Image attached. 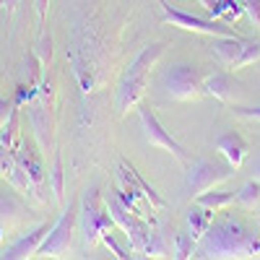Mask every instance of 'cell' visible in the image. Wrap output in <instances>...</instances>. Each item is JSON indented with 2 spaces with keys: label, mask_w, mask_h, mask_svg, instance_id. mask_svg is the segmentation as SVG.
Instances as JSON below:
<instances>
[{
  "label": "cell",
  "mask_w": 260,
  "mask_h": 260,
  "mask_svg": "<svg viewBox=\"0 0 260 260\" xmlns=\"http://www.w3.org/2000/svg\"><path fill=\"white\" fill-rule=\"evenodd\" d=\"M198 257H252L260 255V237L250 232L242 221L224 219L208 226L195 247Z\"/></svg>",
  "instance_id": "1"
},
{
  "label": "cell",
  "mask_w": 260,
  "mask_h": 260,
  "mask_svg": "<svg viewBox=\"0 0 260 260\" xmlns=\"http://www.w3.org/2000/svg\"><path fill=\"white\" fill-rule=\"evenodd\" d=\"M164 50H167L164 42H151V45L143 47L133 57V62L122 71L120 83H117V94H115L117 115H127L130 110H136V107L141 104V99L148 91V83H151V68L159 62Z\"/></svg>",
  "instance_id": "2"
},
{
  "label": "cell",
  "mask_w": 260,
  "mask_h": 260,
  "mask_svg": "<svg viewBox=\"0 0 260 260\" xmlns=\"http://www.w3.org/2000/svg\"><path fill=\"white\" fill-rule=\"evenodd\" d=\"M203 81H206V73L198 68V65L177 62V65H169L167 71H161L159 91L172 102H198L206 94Z\"/></svg>",
  "instance_id": "3"
},
{
  "label": "cell",
  "mask_w": 260,
  "mask_h": 260,
  "mask_svg": "<svg viewBox=\"0 0 260 260\" xmlns=\"http://www.w3.org/2000/svg\"><path fill=\"white\" fill-rule=\"evenodd\" d=\"M83 208L78 213V224L83 229V247L91 250L102 242V237L110 232L112 226V216L107 211V201L102 198V192L96 185H91L83 192Z\"/></svg>",
  "instance_id": "4"
},
{
  "label": "cell",
  "mask_w": 260,
  "mask_h": 260,
  "mask_svg": "<svg viewBox=\"0 0 260 260\" xmlns=\"http://www.w3.org/2000/svg\"><path fill=\"white\" fill-rule=\"evenodd\" d=\"M107 211H110V216H112V224H117L125 232V237L130 240V245H133V250L146 255L148 242H151V234H154V224L146 221L143 216L133 213L115 192L107 198Z\"/></svg>",
  "instance_id": "5"
},
{
  "label": "cell",
  "mask_w": 260,
  "mask_h": 260,
  "mask_svg": "<svg viewBox=\"0 0 260 260\" xmlns=\"http://www.w3.org/2000/svg\"><path fill=\"white\" fill-rule=\"evenodd\" d=\"M232 177V164H219L211 159H198L192 161L185 172V201H195L198 195H203L206 190H213L216 185H221Z\"/></svg>",
  "instance_id": "6"
},
{
  "label": "cell",
  "mask_w": 260,
  "mask_h": 260,
  "mask_svg": "<svg viewBox=\"0 0 260 260\" xmlns=\"http://www.w3.org/2000/svg\"><path fill=\"white\" fill-rule=\"evenodd\" d=\"M159 8H161V21L164 24H172L182 31H192V34H206V37H234L237 31L224 24V21H216V18H198L192 13H185L175 6H169L167 0H156Z\"/></svg>",
  "instance_id": "7"
},
{
  "label": "cell",
  "mask_w": 260,
  "mask_h": 260,
  "mask_svg": "<svg viewBox=\"0 0 260 260\" xmlns=\"http://www.w3.org/2000/svg\"><path fill=\"white\" fill-rule=\"evenodd\" d=\"M78 226V203L71 201L68 208H62L60 219L50 226L45 242L39 245V255H50V257H65L71 252L73 245V234Z\"/></svg>",
  "instance_id": "8"
},
{
  "label": "cell",
  "mask_w": 260,
  "mask_h": 260,
  "mask_svg": "<svg viewBox=\"0 0 260 260\" xmlns=\"http://www.w3.org/2000/svg\"><path fill=\"white\" fill-rule=\"evenodd\" d=\"M29 117L31 127L42 151H47L52 146V127H55V110H52V86L50 81H42L37 89V96L29 102Z\"/></svg>",
  "instance_id": "9"
},
{
  "label": "cell",
  "mask_w": 260,
  "mask_h": 260,
  "mask_svg": "<svg viewBox=\"0 0 260 260\" xmlns=\"http://www.w3.org/2000/svg\"><path fill=\"white\" fill-rule=\"evenodd\" d=\"M136 110H138V117H141L143 138H146L151 146H156V148L167 151V154H172L180 164H190V154L185 151V146L161 125V120L154 115V110H148V107H143V104H138Z\"/></svg>",
  "instance_id": "10"
},
{
  "label": "cell",
  "mask_w": 260,
  "mask_h": 260,
  "mask_svg": "<svg viewBox=\"0 0 260 260\" xmlns=\"http://www.w3.org/2000/svg\"><path fill=\"white\" fill-rule=\"evenodd\" d=\"M31 211L29 206L21 201V192H6V190H0V242L6 240V237L26 219Z\"/></svg>",
  "instance_id": "11"
},
{
  "label": "cell",
  "mask_w": 260,
  "mask_h": 260,
  "mask_svg": "<svg viewBox=\"0 0 260 260\" xmlns=\"http://www.w3.org/2000/svg\"><path fill=\"white\" fill-rule=\"evenodd\" d=\"M16 161L29 175L34 187L45 190V161H42V151L34 146V141L21 138V146L16 148Z\"/></svg>",
  "instance_id": "12"
},
{
  "label": "cell",
  "mask_w": 260,
  "mask_h": 260,
  "mask_svg": "<svg viewBox=\"0 0 260 260\" xmlns=\"http://www.w3.org/2000/svg\"><path fill=\"white\" fill-rule=\"evenodd\" d=\"M203 91L211 94L213 99H219L221 104H237V96L242 94V83L234 78V73H211L203 81Z\"/></svg>",
  "instance_id": "13"
},
{
  "label": "cell",
  "mask_w": 260,
  "mask_h": 260,
  "mask_svg": "<svg viewBox=\"0 0 260 260\" xmlns=\"http://www.w3.org/2000/svg\"><path fill=\"white\" fill-rule=\"evenodd\" d=\"M50 232V224H39L34 229L26 232V237H18V240L3 250V257L6 260H18V257H31L39 252V245L45 242V237Z\"/></svg>",
  "instance_id": "14"
},
{
  "label": "cell",
  "mask_w": 260,
  "mask_h": 260,
  "mask_svg": "<svg viewBox=\"0 0 260 260\" xmlns=\"http://www.w3.org/2000/svg\"><path fill=\"white\" fill-rule=\"evenodd\" d=\"M216 151H221V156L232 164V169H240L247 159V151H250V143L237 133V130H229V133L216 138Z\"/></svg>",
  "instance_id": "15"
},
{
  "label": "cell",
  "mask_w": 260,
  "mask_h": 260,
  "mask_svg": "<svg viewBox=\"0 0 260 260\" xmlns=\"http://www.w3.org/2000/svg\"><path fill=\"white\" fill-rule=\"evenodd\" d=\"M213 55L221 60V65L224 68H234V62L240 60V55H242V47H245V37H240V34H234V37H216L213 39Z\"/></svg>",
  "instance_id": "16"
},
{
  "label": "cell",
  "mask_w": 260,
  "mask_h": 260,
  "mask_svg": "<svg viewBox=\"0 0 260 260\" xmlns=\"http://www.w3.org/2000/svg\"><path fill=\"white\" fill-rule=\"evenodd\" d=\"M18 110H21V107L13 104L8 120L0 125V143H3L8 151H13V154H16V148L21 146V138H24V136H21V115H18Z\"/></svg>",
  "instance_id": "17"
},
{
  "label": "cell",
  "mask_w": 260,
  "mask_h": 260,
  "mask_svg": "<svg viewBox=\"0 0 260 260\" xmlns=\"http://www.w3.org/2000/svg\"><path fill=\"white\" fill-rule=\"evenodd\" d=\"M213 224V211L211 208H206V206H192V208H187V226H190V232H192V240L195 242H201V237L208 232V226Z\"/></svg>",
  "instance_id": "18"
},
{
  "label": "cell",
  "mask_w": 260,
  "mask_h": 260,
  "mask_svg": "<svg viewBox=\"0 0 260 260\" xmlns=\"http://www.w3.org/2000/svg\"><path fill=\"white\" fill-rule=\"evenodd\" d=\"M120 164H122V169L127 172V177L133 180V182L138 185V190H141V192L146 195V198H148V203L154 206V211H161V208H167V201H164L161 195H159V192H156L154 187H151V185H148V182H146V180H143V177L138 175L133 164H130V161H125V159H120Z\"/></svg>",
  "instance_id": "19"
},
{
  "label": "cell",
  "mask_w": 260,
  "mask_h": 260,
  "mask_svg": "<svg viewBox=\"0 0 260 260\" xmlns=\"http://www.w3.org/2000/svg\"><path fill=\"white\" fill-rule=\"evenodd\" d=\"M198 201L201 206H206V208H211L213 213H219V211H224V208H229L232 203H234V192H224V190H206L203 195H198Z\"/></svg>",
  "instance_id": "20"
},
{
  "label": "cell",
  "mask_w": 260,
  "mask_h": 260,
  "mask_svg": "<svg viewBox=\"0 0 260 260\" xmlns=\"http://www.w3.org/2000/svg\"><path fill=\"white\" fill-rule=\"evenodd\" d=\"M234 201L240 203L242 208L252 211V208L260 203V182H257V180H250V182H245L240 190L234 192Z\"/></svg>",
  "instance_id": "21"
},
{
  "label": "cell",
  "mask_w": 260,
  "mask_h": 260,
  "mask_svg": "<svg viewBox=\"0 0 260 260\" xmlns=\"http://www.w3.org/2000/svg\"><path fill=\"white\" fill-rule=\"evenodd\" d=\"M257 60H260V42H257V39H245L242 55H240V60L234 62L232 71H242V68H247V65L257 62Z\"/></svg>",
  "instance_id": "22"
},
{
  "label": "cell",
  "mask_w": 260,
  "mask_h": 260,
  "mask_svg": "<svg viewBox=\"0 0 260 260\" xmlns=\"http://www.w3.org/2000/svg\"><path fill=\"white\" fill-rule=\"evenodd\" d=\"M242 16H245L242 0H221L219 3V18L224 24H234V21H240Z\"/></svg>",
  "instance_id": "23"
},
{
  "label": "cell",
  "mask_w": 260,
  "mask_h": 260,
  "mask_svg": "<svg viewBox=\"0 0 260 260\" xmlns=\"http://www.w3.org/2000/svg\"><path fill=\"white\" fill-rule=\"evenodd\" d=\"M195 247H198V242L192 240V234H177V237H175V250H172V255H175L177 260H185V257H192Z\"/></svg>",
  "instance_id": "24"
},
{
  "label": "cell",
  "mask_w": 260,
  "mask_h": 260,
  "mask_svg": "<svg viewBox=\"0 0 260 260\" xmlns=\"http://www.w3.org/2000/svg\"><path fill=\"white\" fill-rule=\"evenodd\" d=\"M62 159L60 154H55V164H52V198L55 203H62L65 201V187H62Z\"/></svg>",
  "instance_id": "25"
},
{
  "label": "cell",
  "mask_w": 260,
  "mask_h": 260,
  "mask_svg": "<svg viewBox=\"0 0 260 260\" xmlns=\"http://www.w3.org/2000/svg\"><path fill=\"white\" fill-rule=\"evenodd\" d=\"M13 169H16V154L0 143V180L8 182V177L13 175Z\"/></svg>",
  "instance_id": "26"
},
{
  "label": "cell",
  "mask_w": 260,
  "mask_h": 260,
  "mask_svg": "<svg viewBox=\"0 0 260 260\" xmlns=\"http://www.w3.org/2000/svg\"><path fill=\"white\" fill-rule=\"evenodd\" d=\"M232 110H234V115H237V117H245V120H255V122H260V104H257V107L234 104Z\"/></svg>",
  "instance_id": "27"
},
{
  "label": "cell",
  "mask_w": 260,
  "mask_h": 260,
  "mask_svg": "<svg viewBox=\"0 0 260 260\" xmlns=\"http://www.w3.org/2000/svg\"><path fill=\"white\" fill-rule=\"evenodd\" d=\"M102 245H104L107 250H112V255H115V257H120V260H125V257H130V255H127V252H125V250H122V247H120L117 242H115V237H112L110 232H107V234L102 237Z\"/></svg>",
  "instance_id": "28"
},
{
  "label": "cell",
  "mask_w": 260,
  "mask_h": 260,
  "mask_svg": "<svg viewBox=\"0 0 260 260\" xmlns=\"http://www.w3.org/2000/svg\"><path fill=\"white\" fill-rule=\"evenodd\" d=\"M245 6V13L250 16V21L255 26H260V0H242Z\"/></svg>",
  "instance_id": "29"
},
{
  "label": "cell",
  "mask_w": 260,
  "mask_h": 260,
  "mask_svg": "<svg viewBox=\"0 0 260 260\" xmlns=\"http://www.w3.org/2000/svg\"><path fill=\"white\" fill-rule=\"evenodd\" d=\"M47 3H50V0H37V26H39V31L45 29V16H47Z\"/></svg>",
  "instance_id": "30"
},
{
  "label": "cell",
  "mask_w": 260,
  "mask_h": 260,
  "mask_svg": "<svg viewBox=\"0 0 260 260\" xmlns=\"http://www.w3.org/2000/svg\"><path fill=\"white\" fill-rule=\"evenodd\" d=\"M198 3L208 11V18H216V21H219V3H221V0H198Z\"/></svg>",
  "instance_id": "31"
},
{
  "label": "cell",
  "mask_w": 260,
  "mask_h": 260,
  "mask_svg": "<svg viewBox=\"0 0 260 260\" xmlns=\"http://www.w3.org/2000/svg\"><path fill=\"white\" fill-rule=\"evenodd\" d=\"M11 110H13V99H6V96H0V125H3V122L8 120Z\"/></svg>",
  "instance_id": "32"
},
{
  "label": "cell",
  "mask_w": 260,
  "mask_h": 260,
  "mask_svg": "<svg viewBox=\"0 0 260 260\" xmlns=\"http://www.w3.org/2000/svg\"><path fill=\"white\" fill-rule=\"evenodd\" d=\"M0 8H6V16H13V11H16V0H0Z\"/></svg>",
  "instance_id": "33"
},
{
  "label": "cell",
  "mask_w": 260,
  "mask_h": 260,
  "mask_svg": "<svg viewBox=\"0 0 260 260\" xmlns=\"http://www.w3.org/2000/svg\"><path fill=\"white\" fill-rule=\"evenodd\" d=\"M252 175H255V180L260 182V156L255 159V164H252Z\"/></svg>",
  "instance_id": "34"
}]
</instances>
